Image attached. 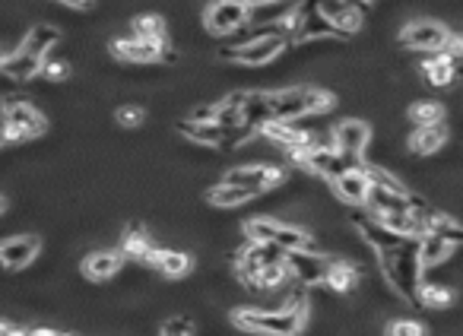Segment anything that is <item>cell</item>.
<instances>
[{"mask_svg": "<svg viewBox=\"0 0 463 336\" xmlns=\"http://www.w3.org/2000/svg\"><path fill=\"white\" fill-rule=\"evenodd\" d=\"M416 301L426 305V308H432V311H438V308H448L451 301H454V292H451L448 285L419 283V289H416Z\"/></svg>", "mask_w": 463, "mask_h": 336, "instance_id": "33", "label": "cell"}, {"mask_svg": "<svg viewBox=\"0 0 463 336\" xmlns=\"http://www.w3.org/2000/svg\"><path fill=\"white\" fill-rule=\"evenodd\" d=\"M152 242L150 235L143 232V228H127L121 238V254L124 257H134V260H143L146 254H150Z\"/></svg>", "mask_w": 463, "mask_h": 336, "instance_id": "35", "label": "cell"}, {"mask_svg": "<svg viewBox=\"0 0 463 336\" xmlns=\"http://www.w3.org/2000/svg\"><path fill=\"white\" fill-rule=\"evenodd\" d=\"M207 200H210L213 206H219V210H232V206H241V204H248V200H254V194L239 188V184L223 181V184H216V188H210Z\"/></svg>", "mask_w": 463, "mask_h": 336, "instance_id": "30", "label": "cell"}, {"mask_svg": "<svg viewBox=\"0 0 463 336\" xmlns=\"http://www.w3.org/2000/svg\"><path fill=\"white\" fill-rule=\"evenodd\" d=\"M251 22V10L241 0H213L207 13H203V26L213 36H235L239 29H245Z\"/></svg>", "mask_w": 463, "mask_h": 336, "instance_id": "6", "label": "cell"}, {"mask_svg": "<svg viewBox=\"0 0 463 336\" xmlns=\"http://www.w3.org/2000/svg\"><path fill=\"white\" fill-rule=\"evenodd\" d=\"M4 121H0V137L4 143H20V140H36L48 131L45 115L29 102H10L4 105Z\"/></svg>", "mask_w": 463, "mask_h": 336, "instance_id": "4", "label": "cell"}, {"mask_svg": "<svg viewBox=\"0 0 463 336\" xmlns=\"http://www.w3.org/2000/svg\"><path fill=\"white\" fill-rule=\"evenodd\" d=\"M38 67H42V60L32 58V54L22 52V48H16L13 54H7V58H4V64H0V74L7 76L10 83H26V80H32V76L38 74Z\"/></svg>", "mask_w": 463, "mask_h": 336, "instance_id": "24", "label": "cell"}, {"mask_svg": "<svg viewBox=\"0 0 463 336\" xmlns=\"http://www.w3.org/2000/svg\"><path fill=\"white\" fill-rule=\"evenodd\" d=\"M4 210H7V200H4V197H0V212H4Z\"/></svg>", "mask_w": 463, "mask_h": 336, "instance_id": "49", "label": "cell"}, {"mask_svg": "<svg viewBox=\"0 0 463 336\" xmlns=\"http://www.w3.org/2000/svg\"><path fill=\"white\" fill-rule=\"evenodd\" d=\"M286 44H289V36H257V32H251L235 48H223V60H232L239 67H267L286 52Z\"/></svg>", "mask_w": 463, "mask_h": 336, "instance_id": "3", "label": "cell"}, {"mask_svg": "<svg viewBox=\"0 0 463 336\" xmlns=\"http://www.w3.org/2000/svg\"><path fill=\"white\" fill-rule=\"evenodd\" d=\"M194 333V324L188 321V317H172V321L162 324L159 336H191Z\"/></svg>", "mask_w": 463, "mask_h": 336, "instance_id": "42", "label": "cell"}, {"mask_svg": "<svg viewBox=\"0 0 463 336\" xmlns=\"http://www.w3.org/2000/svg\"><path fill=\"white\" fill-rule=\"evenodd\" d=\"M257 133H261L267 143H276V147L282 149H298V147H314L312 133L298 131L296 124H289V121H267V124L257 127Z\"/></svg>", "mask_w": 463, "mask_h": 336, "instance_id": "17", "label": "cell"}, {"mask_svg": "<svg viewBox=\"0 0 463 336\" xmlns=\"http://www.w3.org/2000/svg\"><path fill=\"white\" fill-rule=\"evenodd\" d=\"M241 121L257 133V127L273 121L270 115V92H245V105H241Z\"/></svg>", "mask_w": 463, "mask_h": 336, "instance_id": "26", "label": "cell"}, {"mask_svg": "<svg viewBox=\"0 0 463 336\" xmlns=\"http://www.w3.org/2000/svg\"><path fill=\"white\" fill-rule=\"evenodd\" d=\"M241 105H245V92H229L223 102L216 105V117H213V124H219L225 133L245 127V121H241Z\"/></svg>", "mask_w": 463, "mask_h": 336, "instance_id": "27", "label": "cell"}, {"mask_svg": "<svg viewBox=\"0 0 463 336\" xmlns=\"http://www.w3.org/2000/svg\"><path fill=\"white\" fill-rule=\"evenodd\" d=\"M38 74H42L45 80L58 83V80H64V76L70 74V70H67L64 60H51V58H45V60H42V67H38Z\"/></svg>", "mask_w": 463, "mask_h": 336, "instance_id": "41", "label": "cell"}, {"mask_svg": "<svg viewBox=\"0 0 463 336\" xmlns=\"http://www.w3.org/2000/svg\"><path fill=\"white\" fill-rule=\"evenodd\" d=\"M0 336H29V330L13 321H0Z\"/></svg>", "mask_w": 463, "mask_h": 336, "instance_id": "45", "label": "cell"}, {"mask_svg": "<svg viewBox=\"0 0 463 336\" xmlns=\"http://www.w3.org/2000/svg\"><path fill=\"white\" fill-rule=\"evenodd\" d=\"M146 111L140 108V105H124V108H118V124L121 127H140L143 124Z\"/></svg>", "mask_w": 463, "mask_h": 336, "instance_id": "40", "label": "cell"}, {"mask_svg": "<svg viewBox=\"0 0 463 336\" xmlns=\"http://www.w3.org/2000/svg\"><path fill=\"white\" fill-rule=\"evenodd\" d=\"M121 263H124L121 251H95V254H89L86 260H83V273H86L89 279H95V283H109V279L118 276Z\"/></svg>", "mask_w": 463, "mask_h": 336, "instance_id": "20", "label": "cell"}, {"mask_svg": "<svg viewBox=\"0 0 463 336\" xmlns=\"http://www.w3.org/2000/svg\"><path fill=\"white\" fill-rule=\"evenodd\" d=\"M359 4H365V7H369V4H371V0H359Z\"/></svg>", "mask_w": 463, "mask_h": 336, "instance_id": "50", "label": "cell"}, {"mask_svg": "<svg viewBox=\"0 0 463 336\" xmlns=\"http://www.w3.org/2000/svg\"><path fill=\"white\" fill-rule=\"evenodd\" d=\"M312 10L324 16L333 29H340L343 36H353V32L362 29V13H355L343 0H312Z\"/></svg>", "mask_w": 463, "mask_h": 336, "instance_id": "15", "label": "cell"}, {"mask_svg": "<svg viewBox=\"0 0 463 336\" xmlns=\"http://www.w3.org/2000/svg\"><path fill=\"white\" fill-rule=\"evenodd\" d=\"M38 242L36 235H13L0 242V270H26L32 260L38 257Z\"/></svg>", "mask_w": 463, "mask_h": 336, "instance_id": "12", "label": "cell"}, {"mask_svg": "<svg viewBox=\"0 0 463 336\" xmlns=\"http://www.w3.org/2000/svg\"><path fill=\"white\" fill-rule=\"evenodd\" d=\"M225 181L239 184V188L251 190L254 197H257V194H267V190L280 188L286 181V168L270 165V162H251V165L232 168L229 175H225Z\"/></svg>", "mask_w": 463, "mask_h": 336, "instance_id": "5", "label": "cell"}, {"mask_svg": "<svg viewBox=\"0 0 463 336\" xmlns=\"http://www.w3.org/2000/svg\"><path fill=\"white\" fill-rule=\"evenodd\" d=\"M0 64H4V52H0Z\"/></svg>", "mask_w": 463, "mask_h": 336, "instance_id": "51", "label": "cell"}, {"mask_svg": "<svg viewBox=\"0 0 463 336\" xmlns=\"http://www.w3.org/2000/svg\"><path fill=\"white\" fill-rule=\"evenodd\" d=\"M448 143V127L442 124H426V127H416V133L410 137V149L416 156H435L438 149Z\"/></svg>", "mask_w": 463, "mask_h": 336, "instance_id": "25", "label": "cell"}, {"mask_svg": "<svg viewBox=\"0 0 463 336\" xmlns=\"http://www.w3.org/2000/svg\"><path fill=\"white\" fill-rule=\"evenodd\" d=\"M286 276H289V270H286V260H282V263H267V267H261V273H257V289H276V285L286 283Z\"/></svg>", "mask_w": 463, "mask_h": 336, "instance_id": "37", "label": "cell"}, {"mask_svg": "<svg viewBox=\"0 0 463 336\" xmlns=\"http://www.w3.org/2000/svg\"><path fill=\"white\" fill-rule=\"evenodd\" d=\"M333 194L343 200V204H349V206H365V200H369V181H365V175L359 172V165H353V168H346L343 175H337L333 178Z\"/></svg>", "mask_w": 463, "mask_h": 336, "instance_id": "18", "label": "cell"}, {"mask_svg": "<svg viewBox=\"0 0 463 336\" xmlns=\"http://www.w3.org/2000/svg\"><path fill=\"white\" fill-rule=\"evenodd\" d=\"M378 263H381L384 279L394 292L403 301H416V289H419L422 273H426L419 263V238H403L394 254L381 257Z\"/></svg>", "mask_w": 463, "mask_h": 336, "instance_id": "2", "label": "cell"}, {"mask_svg": "<svg viewBox=\"0 0 463 336\" xmlns=\"http://www.w3.org/2000/svg\"><path fill=\"white\" fill-rule=\"evenodd\" d=\"M270 244H276V248H282V251H302V248H312V235L298 226H286V222H280Z\"/></svg>", "mask_w": 463, "mask_h": 336, "instance_id": "32", "label": "cell"}, {"mask_svg": "<svg viewBox=\"0 0 463 336\" xmlns=\"http://www.w3.org/2000/svg\"><path fill=\"white\" fill-rule=\"evenodd\" d=\"M143 263H150L152 270L166 273V276L178 279V276H188L194 270V257L184 254V251H172V248H156L152 244L150 254L143 257Z\"/></svg>", "mask_w": 463, "mask_h": 336, "instance_id": "16", "label": "cell"}, {"mask_svg": "<svg viewBox=\"0 0 463 336\" xmlns=\"http://www.w3.org/2000/svg\"><path fill=\"white\" fill-rule=\"evenodd\" d=\"M444 54H448V58H460V52H463V38L457 36V32H448V42H444V48H442Z\"/></svg>", "mask_w": 463, "mask_h": 336, "instance_id": "44", "label": "cell"}, {"mask_svg": "<svg viewBox=\"0 0 463 336\" xmlns=\"http://www.w3.org/2000/svg\"><path fill=\"white\" fill-rule=\"evenodd\" d=\"M337 105V95L327 92V89H314L308 86V115L318 117V115H327V111Z\"/></svg>", "mask_w": 463, "mask_h": 336, "instance_id": "38", "label": "cell"}, {"mask_svg": "<svg viewBox=\"0 0 463 336\" xmlns=\"http://www.w3.org/2000/svg\"><path fill=\"white\" fill-rule=\"evenodd\" d=\"M270 115H273V121H289V124H296L298 117H308V86L270 92Z\"/></svg>", "mask_w": 463, "mask_h": 336, "instance_id": "11", "label": "cell"}, {"mask_svg": "<svg viewBox=\"0 0 463 336\" xmlns=\"http://www.w3.org/2000/svg\"><path fill=\"white\" fill-rule=\"evenodd\" d=\"M454 248H457V244H451L448 238H438V235H422V238H419V263H422V270L444 263L451 254H454Z\"/></svg>", "mask_w": 463, "mask_h": 336, "instance_id": "28", "label": "cell"}, {"mask_svg": "<svg viewBox=\"0 0 463 336\" xmlns=\"http://www.w3.org/2000/svg\"><path fill=\"white\" fill-rule=\"evenodd\" d=\"M387 336H426V327H422L416 317H397V321L387 327Z\"/></svg>", "mask_w": 463, "mask_h": 336, "instance_id": "39", "label": "cell"}, {"mask_svg": "<svg viewBox=\"0 0 463 336\" xmlns=\"http://www.w3.org/2000/svg\"><path fill=\"white\" fill-rule=\"evenodd\" d=\"M410 121H413L416 127L442 124V121H444V105H438V102H416V105H410Z\"/></svg>", "mask_w": 463, "mask_h": 336, "instance_id": "36", "label": "cell"}, {"mask_svg": "<svg viewBox=\"0 0 463 336\" xmlns=\"http://www.w3.org/2000/svg\"><path fill=\"white\" fill-rule=\"evenodd\" d=\"M359 279H362V270H359L355 263L337 260V257H330V267H327V276H324V285L330 289V292L349 295L355 285H359Z\"/></svg>", "mask_w": 463, "mask_h": 336, "instance_id": "19", "label": "cell"}, {"mask_svg": "<svg viewBox=\"0 0 463 336\" xmlns=\"http://www.w3.org/2000/svg\"><path fill=\"white\" fill-rule=\"evenodd\" d=\"M0 147H4V137H0Z\"/></svg>", "mask_w": 463, "mask_h": 336, "instance_id": "52", "label": "cell"}, {"mask_svg": "<svg viewBox=\"0 0 463 336\" xmlns=\"http://www.w3.org/2000/svg\"><path fill=\"white\" fill-rule=\"evenodd\" d=\"M178 133L197 147H229V133L223 131L219 124H197V121H182L178 124Z\"/></svg>", "mask_w": 463, "mask_h": 336, "instance_id": "22", "label": "cell"}, {"mask_svg": "<svg viewBox=\"0 0 463 336\" xmlns=\"http://www.w3.org/2000/svg\"><path fill=\"white\" fill-rule=\"evenodd\" d=\"M333 143H337L333 147L337 153L346 156L353 165H359L362 153L371 143V127L365 121H359V117H346V121H340V124L333 127Z\"/></svg>", "mask_w": 463, "mask_h": 336, "instance_id": "7", "label": "cell"}, {"mask_svg": "<svg viewBox=\"0 0 463 336\" xmlns=\"http://www.w3.org/2000/svg\"><path fill=\"white\" fill-rule=\"evenodd\" d=\"M29 336H70V333H58V330L38 327V330H29Z\"/></svg>", "mask_w": 463, "mask_h": 336, "instance_id": "47", "label": "cell"}, {"mask_svg": "<svg viewBox=\"0 0 463 336\" xmlns=\"http://www.w3.org/2000/svg\"><path fill=\"white\" fill-rule=\"evenodd\" d=\"M298 10H302V20H298L296 32H292V38H296V42L305 44V42H318V38H343V42H346V38H349V36H343L340 29H333L330 22H327L321 13H314L312 0H305Z\"/></svg>", "mask_w": 463, "mask_h": 336, "instance_id": "14", "label": "cell"}, {"mask_svg": "<svg viewBox=\"0 0 463 336\" xmlns=\"http://www.w3.org/2000/svg\"><path fill=\"white\" fill-rule=\"evenodd\" d=\"M302 168H308V172H314V175L333 181V178L343 175L346 168H353V162H349L346 156L337 153L333 147H327V143H314V147L302 149Z\"/></svg>", "mask_w": 463, "mask_h": 336, "instance_id": "10", "label": "cell"}, {"mask_svg": "<svg viewBox=\"0 0 463 336\" xmlns=\"http://www.w3.org/2000/svg\"><path fill=\"white\" fill-rule=\"evenodd\" d=\"M426 235H438V238H448L451 244H460V226H457V220L448 216V212H438V210L428 212Z\"/></svg>", "mask_w": 463, "mask_h": 336, "instance_id": "31", "label": "cell"}, {"mask_svg": "<svg viewBox=\"0 0 463 336\" xmlns=\"http://www.w3.org/2000/svg\"><path fill=\"white\" fill-rule=\"evenodd\" d=\"M58 42H61V32L54 29V26H48V22H38V26L29 29V36H26V42H22L20 48L22 52H29L32 58L45 60L54 48H58Z\"/></svg>", "mask_w": 463, "mask_h": 336, "instance_id": "23", "label": "cell"}, {"mask_svg": "<svg viewBox=\"0 0 463 336\" xmlns=\"http://www.w3.org/2000/svg\"><path fill=\"white\" fill-rule=\"evenodd\" d=\"M111 54L124 64H159L166 58V44L146 42V38H115L111 42Z\"/></svg>", "mask_w": 463, "mask_h": 336, "instance_id": "13", "label": "cell"}, {"mask_svg": "<svg viewBox=\"0 0 463 336\" xmlns=\"http://www.w3.org/2000/svg\"><path fill=\"white\" fill-rule=\"evenodd\" d=\"M67 7H89V4H93V0H64Z\"/></svg>", "mask_w": 463, "mask_h": 336, "instance_id": "48", "label": "cell"}, {"mask_svg": "<svg viewBox=\"0 0 463 336\" xmlns=\"http://www.w3.org/2000/svg\"><path fill=\"white\" fill-rule=\"evenodd\" d=\"M134 36L146 38V42H156V44H166V20L156 13H143L134 20Z\"/></svg>", "mask_w": 463, "mask_h": 336, "instance_id": "34", "label": "cell"}, {"mask_svg": "<svg viewBox=\"0 0 463 336\" xmlns=\"http://www.w3.org/2000/svg\"><path fill=\"white\" fill-rule=\"evenodd\" d=\"M308 321V301L302 292L289 305H282L280 311H257V308H239L232 311V324L248 333H264V336H298Z\"/></svg>", "mask_w": 463, "mask_h": 336, "instance_id": "1", "label": "cell"}, {"mask_svg": "<svg viewBox=\"0 0 463 336\" xmlns=\"http://www.w3.org/2000/svg\"><path fill=\"white\" fill-rule=\"evenodd\" d=\"M248 10H264V7H273V4H282V0H241Z\"/></svg>", "mask_w": 463, "mask_h": 336, "instance_id": "46", "label": "cell"}, {"mask_svg": "<svg viewBox=\"0 0 463 336\" xmlns=\"http://www.w3.org/2000/svg\"><path fill=\"white\" fill-rule=\"evenodd\" d=\"M448 26L444 22H435V20H419V22H410L403 26L400 32V42L406 48H413V52H426V54H435L442 52L444 42H448Z\"/></svg>", "mask_w": 463, "mask_h": 336, "instance_id": "8", "label": "cell"}, {"mask_svg": "<svg viewBox=\"0 0 463 336\" xmlns=\"http://www.w3.org/2000/svg\"><path fill=\"white\" fill-rule=\"evenodd\" d=\"M327 267H330V257L321 254V251H314V248L286 251V270H289L302 285H321L327 276Z\"/></svg>", "mask_w": 463, "mask_h": 336, "instance_id": "9", "label": "cell"}, {"mask_svg": "<svg viewBox=\"0 0 463 336\" xmlns=\"http://www.w3.org/2000/svg\"><path fill=\"white\" fill-rule=\"evenodd\" d=\"M213 117H216V105H197V108L188 115V121H197V124H210Z\"/></svg>", "mask_w": 463, "mask_h": 336, "instance_id": "43", "label": "cell"}, {"mask_svg": "<svg viewBox=\"0 0 463 336\" xmlns=\"http://www.w3.org/2000/svg\"><path fill=\"white\" fill-rule=\"evenodd\" d=\"M419 70H422V76H426L428 86H451L457 76V60L448 58L444 52H435L422 60Z\"/></svg>", "mask_w": 463, "mask_h": 336, "instance_id": "21", "label": "cell"}, {"mask_svg": "<svg viewBox=\"0 0 463 336\" xmlns=\"http://www.w3.org/2000/svg\"><path fill=\"white\" fill-rule=\"evenodd\" d=\"M359 172L365 175V181H369V188L375 190H387V194H397V197H406L410 190L403 188V184L397 181V178L387 172V168L381 165H371V162H359Z\"/></svg>", "mask_w": 463, "mask_h": 336, "instance_id": "29", "label": "cell"}]
</instances>
